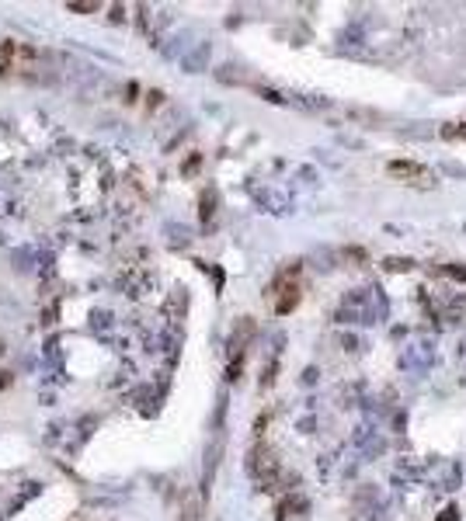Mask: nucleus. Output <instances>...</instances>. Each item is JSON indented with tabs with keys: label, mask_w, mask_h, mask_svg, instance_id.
Returning <instances> with one entry per match:
<instances>
[{
	"label": "nucleus",
	"mask_w": 466,
	"mask_h": 521,
	"mask_svg": "<svg viewBox=\"0 0 466 521\" xmlns=\"http://www.w3.org/2000/svg\"><path fill=\"white\" fill-rule=\"evenodd\" d=\"M35 63H39V56L25 42H18V39L0 42V74H28Z\"/></svg>",
	"instance_id": "1"
},
{
	"label": "nucleus",
	"mask_w": 466,
	"mask_h": 521,
	"mask_svg": "<svg viewBox=\"0 0 466 521\" xmlns=\"http://www.w3.org/2000/svg\"><path fill=\"white\" fill-rule=\"evenodd\" d=\"M387 171H390V178L411 184V188H432V184H435L432 167H425V163H417V160H390Z\"/></svg>",
	"instance_id": "2"
},
{
	"label": "nucleus",
	"mask_w": 466,
	"mask_h": 521,
	"mask_svg": "<svg viewBox=\"0 0 466 521\" xmlns=\"http://www.w3.org/2000/svg\"><path fill=\"white\" fill-rule=\"evenodd\" d=\"M299 264L296 268H289V271H282L279 275V282L272 285V295H279L275 299V310L279 313H289V310H296V303H299Z\"/></svg>",
	"instance_id": "3"
},
{
	"label": "nucleus",
	"mask_w": 466,
	"mask_h": 521,
	"mask_svg": "<svg viewBox=\"0 0 466 521\" xmlns=\"http://www.w3.org/2000/svg\"><path fill=\"white\" fill-rule=\"evenodd\" d=\"M182 521H199V494H188L182 507Z\"/></svg>",
	"instance_id": "4"
}]
</instances>
